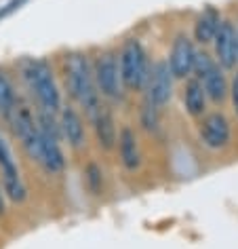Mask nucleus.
Instances as JSON below:
<instances>
[{"mask_svg":"<svg viewBox=\"0 0 238 249\" xmlns=\"http://www.w3.org/2000/svg\"><path fill=\"white\" fill-rule=\"evenodd\" d=\"M64 74H66V87L70 97L80 108H85L86 116H91L97 106L102 104V95H99L95 78H93V66L89 57L80 51L66 55Z\"/></svg>","mask_w":238,"mask_h":249,"instance_id":"f257e3e1","label":"nucleus"},{"mask_svg":"<svg viewBox=\"0 0 238 249\" xmlns=\"http://www.w3.org/2000/svg\"><path fill=\"white\" fill-rule=\"evenodd\" d=\"M21 78L26 80L28 89L32 91V95L36 97V102L42 110L55 112L59 114L61 110V91L59 85L55 80L53 68L47 59L38 57H28L21 64Z\"/></svg>","mask_w":238,"mask_h":249,"instance_id":"f03ea898","label":"nucleus"},{"mask_svg":"<svg viewBox=\"0 0 238 249\" xmlns=\"http://www.w3.org/2000/svg\"><path fill=\"white\" fill-rule=\"evenodd\" d=\"M118 70L124 91H143L150 74L148 53L139 38H127L118 51Z\"/></svg>","mask_w":238,"mask_h":249,"instance_id":"7ed1b4c3","label":"nucleus"},{"mask_svg":"<svg viewBox=\"0 0 238 249\" xmlns=\"http://www.w3.org/2000/svg\"><path fill=\"white\" fill-rule=\"evenodd\" d=\"M192 76H196L204 87L206 99L211 104H223L225 97L230 95V83L225 78V70L211 57L206 51H196V59H194V72Z\"/></svg>","mask_w":238,"mask_h":249,"instance_id":"20e7f679","label":"nucleus"},{"mask_svg":"<svg viewBox=\"0 0 238 249\" xmlns=\"http://www.w3.org/2000/svg\"><path fill=\"white\" fill-rule=\"evenodd\" d=\"M93 66V78H95L99 95L118 102L122 99V83H120V70H118V55L114 51H102L91 61Z\"/></svg>","mask_w":238,"mask_h":249,"instance_id":"39448f33","label":"nucleus"},{"mask_svg":"<svg viewBox=\"0 0 238 249\" xmlns=\"http://www.w3.org/2000/svg\"><path fill=\"white\" fill-rule=\"evenodd\" d=\"M0 184H2L9 201L23 203L28 198V188L21 178L19 165H17L15 154L2 133H0Z\"/></svg>","mask_w":238,"mask_h":249,"instance_id":"423d86ee","label":"nucleus"},{"mask_svg":"<svg viewBox=\"0 0 238 249\" xmlns=\"http://www.w3.org/2000/svg\"><path fill=\"white\" fill-rule=\"evenodd\" d=\"M200 142L209 150H223L232 142V124L221 112H206L198 124Z\"/></svg>","mask_w":238,"mask_h":249,"instance_id":"0eeeda50","label":"nucleus"},{"mask_svg":"<svg viewBox=\"0 0 238 249\" xmlns=\"http://www.w3.org/2000/svg\"><path fill=\"white\" fill-rule=\"evenodd\" d=\"M173 74L169 70V64L167 61H154L152 66H150V74H148V80H146V87H143V91H146V99L150 104L162 106L169 104V99L173 95Z\"/></svg>","mask_w":238,"mask_h":249,"instance_id":"6e6552de","label":"nucleus"},{"mask_svg":"<svg viewBox=\"0 0 238 249\" xmlns=\"http://www.w3.org/2000/svg\"><path fill=\"white\" fill-rule=\"evenodd\" d=\"M196 45L190 36L186 34H177L169 51V70H171L175 80H186L192 76L194 72V59H196Z\"/></svg>","mask_w":238,"mask_h":249,"instance_id":"1a4fd4ad","label":"nucleus"},{"mask_svg":"<svg viewBox=\"0 0 238 249\" xmlns=\"http://www.w3.org/2000/svg\"><path fill=\"white\" fill-rule=\"evenodd\" d=\"M215 47V61L223 70H236L238 66V51H236V26L228 19H221L219 30L213 38Z\"/></svg>","mask_w":238,"mask_h":249,"instance_id":"9d476101","label":"nucleus"},{"mask_svg":"<svg viewBox=\"0 0 238 249\" xmlns=\"http://www.w3.org/2000/svg\"><path fill=\"white\" fill-rule=\"evenodd\" d=\"M89 121L93 124V133H95L97 146L102 148V150H114L118 131H116V121H114V114H112L110 106L102 102L95 108V112L89 116Z\"/></svg>","mask_w":238,"mask_h":249,"instance_id":"9b49d317","label":"nucleus"},{"mask_svg":"<svg viewBox=\"0 0 238 249\" xmlns=\"http://www.w3.org/2000/svg\"><path fill=\"white\" fill-rule=\"evenodd\" d=\"M57 116L61 127V140H66L68 146L74 150H80L86 144V127L80 112L74 106H61Z\"/></svg>","mask_w":238,"mask_h":249,"instance_id":"f8f14e48","label":"nucleus"},{"mask_svg":"<svg viewBox=\"0 0 238 249\" xmlns=\"http://www.w3.org/2000/svg\"><path fill=\"white\" fill-rule=\"evenodd\" d=\"M116 148H118V157H120V163L127 171H137L141 167V150H139V140H137V133L133 127L129 124H122L120 131H118L116 138Z\"/></svg>","mask_w":238,"mask_h":249,"instance_id":"ddd939ff","label":"nucleus"},{"mask_svg":"<svg viewBox=\"0 0 238 249\" xmlns=\"http://www.w3.org/2000/svg\"><path fill=\"white\" fill-rule=\"evenodd\" d=\"M206 93L203 83L196 76L186 78V87H184V108L192 118H203L206 114Z\"/></svg>","mask_w":238,"mask_h":249,"instance_id":"4468645a","label":"nucleus"},{"mask_svg":"<svg viewBox=\"0 0 238 249\" xmlns=\"http://www.w3.org/2000/svg\"><path fill=\"white\" fill-rule=\"evenodd\" d=\"M219 23H221V15H219L217 9L206 7L203 13L196 17V23H194V40L198 45H209L215 38Z\"/></svg>","mask_w":238,"mask_h":249,"instance_id":"2eb2a0df","label":"nucleus"},{"mask_svg":"<svg viewBox=\"0 0 238 249\" xmlns=\"http://www.w3.org/2000/svg\"><path fill=\"white\" fill-rule=\"evenodd\" d=\"M38 165L47 173H51V176L64 171L66 157H64V150H61V144L57 140H51V138H45V135H42V152H40Z\"/></svg>","mask_w":238,"mask_h":249,"instance_id":"dca6fc26","label":"nucleus"},{"mask_svg":"<svg viewBox=\"0 0 238 249\" xmlns=\"http://www.w3.org/2000/svg\"><path fill=\"white\" fill-rule=\"evenodd\" d=\"M17 106V97H15V87L11 83L9 74L4 70H0V116L7 118L11 116V112Z\"/></svg>","mask_w":238,"mask_h":249,"instance_id":"f3484780","label":"nucleus"},{"mask_svg":"<svg viewBox=\"0 0 238 249\" xmlns=\"http://www.w3.org/2000/svg\"><path fill=\"white\" fill-rule=\"evenodd\" d=\"M83 176H85L86 190H89L93 196L103 195V169H102V165H97L95 160H89V163L85 165Z\"/></svg>","mask_w":238,"mask_h":249,"instance_id":"a211bd4d","label":"nucleus"},{"mask_svg":"<svg viewBox=\"0 0 238 249\" xmlns=\"http://www.w3.org/2000/svg\"><path fill=\"white\" fill-rule=\"evenodd\" d=\"M141 124L146 131H158L160 127V108L154 104H150L148 99H143V106H141Z\"/></svg>","mask_w":238,"mask_h":249,"instance_id":"6ab92c4d","label":"nucleus"},{"mask_svg":"<svg viewBox=\"0 0 238 249\" xmlns=\"http://www.w3.org/2000/svg\"><path fill=\"white\" fill-rule=\"evenodd\" d=\"M26 2H28V0H9L7 4H2V7H0V19H4V17L13 15L15 11H19Z\"/></svg>","mask_w":238,"mask_h":249,"instance_id":"aec40b11","label":"nucleus"},{"mask_svg":"<svg viewBox=\"0 0 238 249\" xmlns=\"http://www.w3.org/2000/svg\"><path fill=\"white\" fill-rule=\"evenodd\" d=\"M230 97H232V106H234V112L238 116V70L234 72V76L230 80Z\"/></svg>","mask_w":238,"mask_h":249,"instance_id":"412c9836","label":"nucleus"},{"mask_svg":"<svg viewBox=\"0 0 238 249\" xmlns=\"http://www.w3.org/2000/svg\"><path fill=\"white\" fill-rule=\"evenodd\" d=\"M7 213V195H4V188L0 184V217Z\"/></svg>","mask_w":238,"mask_h":249,"instance_id":"4be33fe9","label":"nucleus"},{"mask_svg":"<svg viewBox=\"0 0 238 249\" xmlns=\"http://www.w3.org/2000/svg\"><path fill=\"white\" fill-rule=\"evenodd\" d=\"M236 51H238V26H236Z\"/></svg>","mask_w":238,"mask_h":249,"instance_id":"5701e85b","label":"nucleus"}]
</instances>
